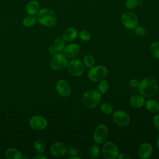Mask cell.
<instances>
[{"mask_svg":"<svg viewBox=\"0 0 159 159\" xmlns=\"http://www.w3.org/2000/svg\"><path fill=\"white\" fill-rule=\"evenodd\" d=\"M138 90L140 94L145 98H152L158 92V84L157 80L152 77L142 79L139 84Z\"/></svg>","mask_w":159,"mask_h":159,"instance_id":"1","label":"cell"},{"mask_svg":"<svg viewBox=\"0 0 159 159\" xmlns=\"http://www.w3.org/2000/svg\"><path fill=\"white\" fill-rule=\"evenodd\" d=\"M36 17L40 24L46 27H53L57 21L55 12L50 8H43L39 10Z\"/></svg>","mask_w":159,"mask_h":159,"instance_id":"2","label":"cell"},{"mask_svg":"<svg viewBox=\"0 0 159 159\" xmlns=\"http://www.w3.org/2000/svg\"><path fill=\"white\" fill-rule=\"evenodd\" d=\"M102 94L94 89L87 90L84 93L82 96V102L83 104L88 108H94L101 102Z\"/></svg>","mask_w":159,"mask_h":159,"instance_id":"3","label":"cell"},{"mask_svg":"<svg viewBox=\"0 0 159 159\" xmlns=\"http://www.w3.org/2000/svg\"><path fill=\"white\" fill-rule=\"evenodd\" d=\"M108 73V70L104 65L94 66L89 68L88 72V78L93 82L96 83L105 79Z\"/></svg>","mask_w":159,"mask_h":159,"instance_id":"4","label":"cell"},{"mask_svg":"<svg viewBox=\"0 0 159 159\" xmlns=\"http://www.w3.org/2000/svg\"><path fill=\"white\" fill-rule=\"evenodd\" d=\"M108 136L109 130L107 125L104 124H101L96 128L93 134V139L96 143L103 144L107 141Z\"/></svg>","mask_w":159,"mask_h":159,"instance_id":"5","label":"cell"},{"mask_svg":"<svg viewBox=\"0 0 159 159\" xmlns=\"http://www.w3.org/2000/svg\"><path fill=\"white\" fill-rule=\"evenodd\" d=\"M102 153L103 157L106 159H115L119 153L118 147L111 141H106L103 143Z\"/></svg>","mask_w":159,"mask_h":159,"instance_id":"6","label":"cell"},{"mask_svg":"<svg viewBox=\"0 0 159 159\" xmlns=\"http://www.w3.org/2000/svg\"><path fill=\"white\" fill-rule=\"evenodd\" d=\"M67 69L69 73L76 77L81 76L84 71L83 61L77 58H73L68 63Z\"/></svg>","mask_w":159,"mask_h":159,"instance_id":"7","label":"cell"},{"mask_svg":"<svg viewBox=\"0 0 159 159\" xmlns=\"http://www.w3.org/2000/svg\"><path fill=\"white\" fill-rule=\"evenodd\" d=\"M123 25L129 29H134L138 25V17L135 14L130 11L124 12L120 17Z\"/></svg>","mask_w":159,"mask_h":159,"instance_id":"8","label":"cell"},{"mask_svg":"<svg viewBox=\"0 0 159 159\" xmlns=\"http://www.w3.org/2000/svg\"><path fill=\"white\" fill-rule=\"evenodd\" d=\"M68 63L67 58L64 54L57 53V54L53 55L50 65L53 70L56 71H61L67 67Z\"/></svg>","mask_w":159,"mask_h":159,"instance_id":"9","label":"cell"},{"mask_svg":"<svg viewBox=\"0 0 159 159\" xmlns=\"http://www.w3.org/2000/svg\"><path fill=\"white\" fill-rule=\"evenodd\" d=\"M114 122L119 126L125 127L130 123V117L128 114L122 110H117L113 112Z\"/></svg>","mask_w":159,"mask_h":159,"instance_id":"10","label":"cell"},{"mask_svg":"<svg viewBox=\"0 0 159 159\" xmlns=\"http://www.w3.org/2000/svg\"><path fill=\"white\" fill-rule=\"evenodd\" d=\"M30 126L34 130H42L46 129L48 125L47 119L41 116L36 115L32 116L29 120Z\"/></svg>","mask_w":159,"mask_h":159,"instance_id":"11","label":"cell"},{"mask_svg":"<svg viewBox=\"0 0 159 159\" xmlns=\"http://www.w3.org/2000/svg\"><path fill=\"white\" fill-rule=\"evenodd\" d=\"M56 90L60 96L68 97L71 94V88L66 80H59L56 83Z\"/></svg>","mask_w":159,"mask_h":159,"instance_id":"12","label":"cell"},{"mask_svg":"<svg viewBox=\"0 0 159 159\" xmlns=\"http://www.w3.org/2000/svg\"><path fill=\"white\" fill-rule=\"evenodd\" d=\"M153 150L152 144L148 142H143L139 146L137 155L142 159H147L151 157Z\"/></svg>","mask_w":159,"mask_h":159,"instance_id":"13","label":"cell"},{"mask_svg":"<svg viewBox=\"0 0 159 159\" xmlns=\"http://www.w3.org/2000/svg\"><path fill=\"white\" fill-rule=\"evenodd\" d=\"M51 154L55 157H61L67 152V147L66 145L61 142H57L53 143L50 147Z\"/></svg>","mask_w":159,"mask_h":159,"instance_id":"14","label":"cell"},{"mask_svg":"<svg viewBox=\"0 0 159 159\" xmlns=\"http://www.w3.org/2000/svg\"><path fill=\"white\" fill-rule=\"evenodd\" d=\"M63 54L68 58H74L80 52V47L78 44L72 43L65 46L63 50Z\"/></svg>","mask_w":159,"mask_h":159,"instance_id":"15","label":"cell"},{"mask_svg":"<svg viewBox=\"0 0 159 159\" xmlns=\"http://www.w3.org/2000/svg\"><path fill=\"white\" fill-rule=\"evenodd\" d=\"M145 102V97L140 94H135L129 99V104L134 108H140L144 106Z\"/></svg>","mask_w":159,"mask_h":159,"instance_id":"16","label":"cell"},{"mask_svg":"<svg viewBox=\"0 0 159 159\" xmlns=\"http://www.w3.org/2000/svg\"><path fill=\"white\" fill-rule=\"evenodd\" d=\"M78 35V30L74 27H69L66 29L63 33L62 38L66 42H71L75 40Z\"/></svg>","mask_w":159,"mask_h":159,"instance_id":"17","label":"cell"},{"mask_svg":"<svg viewBox=\"0 0 159 159\" xmlns=\"http://www.w3.org/2000/svg\"><path fill=\"white\" fill-rule=\"evenodd\" d=\"M146 109L152 113H157L159 112V102L154 99L149 98L144 104Z\"/></svg>","mask_w":159,"mask_h":159,"instance_id":"18","label":"cell"},{"mask_svg":"<svg viewBox=\"0 0 159 159\" xmlns=\"http://www.w3.org/2000/svg\"><path fill=\"white\" fill-rule=\"evenodd\" d=\"M40 10V4L36 0H32L28 2L26 6V11L30 16H34L38 13Z\"/></svg>","mask_w":159,"mask_h":159,"instance_id":"19","label":"cell"},{"mask_svg":"<svg viewBox=\"0 0 159 159\" xmlns=\"http://www.w3.org/2000/svg\"><path fill=\"white\" fill-rule=\"evenodd\" d=\"M5 156L7 159H22V153L16 148L9 147L5 151Z\"/></svg>","mask_w":159,"mask_h":159,"instance_id":"20","label":"cell"},{"mask_svg":"<svg viewBox=\"0 0 159 159\" xmlns=\"http://www.w3.org/2000/svg\"><path fill=\"white\" fill-rule=\"evenodd\" d=\"M109 88V83L105 79H103L98 82V91L101 93V94L102 95L106 93Z\"/></svg>","mask_w":159,"mask_h":159,"instance_id":"21","label":"cell"},{"mask_svg":"<svg viewBox=\"0 0 159 159\" xmlns=\"http://www.w3.org/2000/svg\"><path fill=\"white\" fill-rule=\"evenodd\" d=\"M150 54L155 58L159 59V42H153L149 46Z\"/></svg>","mask_w":159,"mask_h":159,"instance_id":"22","label":"cell"},{"mask_svg":"<svg viewBox=\"0 0 159 159\" xmlns=\"http://www.w3.org/2000/svg\"><path fill=\"white\" fill-rule=\"evenodd\" d=\"M65 40L63 39L62 37H58L55 39L53 41V46L57 49L58 52H62L63 51L65 47Z\"/></svg>","mask_w":159,"mask_h":159,"instance_id":"23","label":"cell"},{"mask_svg":"<svg viewBox=\"0 0 159 159\" xmlns=\"http://www.w3.org/2000/svg\"><path fill=\"white\" fill-rule=\"evenodd\" d=\"M83 63L84 66L90 68L95 65V58L91 55H86L83 59Z\"/></svg>","mask_w":159,"mask_h":159,"instance_id":"24","label":"cell"},{"mask_svg":"<svg viewBox=\"0 0 159 159\" xmlns=\"http://www.w3.org/2000/svg\"><path fill=\"white\" fill-rule=\"evenodd\" d=\"M100 153L99 147L96 144H93L91 146L89 150V156L92 159H96L98 157Z\"/></svg>","mask_w":159,"mask_h":159,"instance_id":"25","label":"cell"},{"mask_svg":"<svg viewBox=\"0 0 159 159\" xmlns=\"http://www.w3.org/2000/svg\"><path fill=\"white\" fill-rule=\"evenodd\" d=\"M100 111L104 114L109 115L111 114L114 112L113 107L107 102H102L100 105Z\"/></svg>","mask_w":159,"mask_h":159,"instance_id":"26","label":"cell"},{"mask_svg":"<svg viewBox=\"0 0 159 159\" xmlns=\"http://www.w3.org/2000/svg\"><path fill=\"white\" fill-rule=\"evenodd\" d=\"M34 147L37 153H43L45 150V144L43 140L38 139L34 142Z\"/></svg>","mask_w":159,"mask_h":159,"instance_id":"27","label":"cell"},{"mask_svg":"<svg viewBox=\"0 0 159 159\" xmlns=\"http://www.w3.org/2000/svg\"><path fill=\"white\" fill-rule=\"evenodd\" d=\"M37 21V17L34 16H29L25 17L22 20V24L25 27H32L35 25Z\"/></svg>","mask_w":159,"mask_h":159,"instance_id":"28","label":"cell"},{"mask_svg":"<svg viewBox=\"0 0 159 159\" xmlns=\"http://www.w3.org/2000/svg\"><path fill=\"white\" fill-rule=\"evenodd\" d=\"M78 36H79L80 39L82 41H84V42H88L91 38V35L90 32L87 30H85L80 31L78 33Z\"/></svg>","mask_w":159,"mask_h":159,"instance_id":"29","label":"cell"},{"mask_svg":"<svg viewBox=\"0 0 159 159\" xmlns=\"http://www.w3.org/2000/svg\"><path fill=\"white\" fill-rule=\"evenodd\" d=\"M139 4V0H126L125 6L127 9L132 10L134 9Z\"/></svg>","mask_w":159,"mask_h":159,"instance_id":"30","label":"cell"},{"mask_svg":"<svg viewBox=\"0 0 159 159\" xmlns=\"http://www.w3.org/2000/svg\"><path fill=\"white\" fill-rule=\"evenodd\" d=\"M134 32L136 35L140 37H143L146 34V29L143 26H139L137 25L134 28Z\"/></svg>","mask_w":159,"mask_h":159,"instance_id":"31","label":"cell"},{"mask_svg":"<svg viewBox=\"0 0 159 159\" xmlns=\"http://www.w3.org/2000/svg\"><path fill=\"white\" fill-rule=\"evenodd\" d=\"M67 152L71 156H73V155H77L79 153V151L77 148L75 147H71L67 148Z\"/></svg>","mask_w":159,"mask_h":159,"instance_id":"32","label":"cell"},{"mask_svg":"<svg viewBox=\"0 0 159 159\" xmlns=\"http://www.w3.org/2000/svg\"><path fill=\"white\" fill-rule=\"evenodd\" d=\"M152 122L155 129L159 131V114H156L153 116Z\"/></svg>","mask_w":159,"mask_h":159,"instance_id":"33","label":"cell"},{"mask_svg":"<svg viewBox=\"0 0 159 159\" xmlns=\"http://www.w3.org/2000/svg\"><path fill=\"white\" fill-rule=\"evenodd\" d=\"M139 82L140 81L136 79H132L129 81V84L130 86L133 88H136V87H138Z\"/></svg>","mask_w":159,"mask_h":159,"instance_id":"34","label":"cell"},{"mask_svg":"<svg viewBox=\"0 0 159 159\" xmlns=\"http://www.w3.org/2000/svg\"><path fill=\"white\" fill-rule=\"evenodd\" d=\"M117 158L118 159H129L130 157L125 153H120L118 154Z\"/></svg>","mask_w":159,"mask_h":159,"instance_id":"35","label":"cell"},{"mask_svg":"<svg viewBox=\"0 0 159 159\" xmlns=\"http://www.w3.org/2000/svg\"><path fill=\"white\" fill-rule=\"evenodd\" d=\"M48 52L49 53L52 55H54L55 54H57L58 52L57 50V49L55 48V47L53 46H50L48 47Z\"/></svg>","mask_w":159,"mask_h":159,"instance_id":"36","label":"cell"},{"mask_svg":"<svg viewBox=\"0 0 159 159\" xmlns=\"http://www.w3.org/2000/svg\"><path fill=\"white\" fill-rule=\"evenodd\" d=\"M33 158H38V159H47V157H46V156H45L43 154H42V153H40V154H39V155H36V156H35Z\"/></svg>","mask_w":159,"mask_h":159,"instance_id":"37","label":"cell"},{"mask_svg":"<svg viewBox=\"0 0 159 159\" xmlns=\"http://www.w3.org/2000/svg\"><path fill=\"white\" fill-rule=\"evenodd\" d=\"M69 158H70V159H81V157H79V156H78V155H77L71 156Z\"/></svg>","mask_w":159,"mask_h":159,"instance_id":"38","label":"cell"},{"mask_svg":"<svg viewBox=\"0 0 159 159\" xmlns=\"http://www.w3.org/2000/svg\"><path fill=\"white\" fill-rule=\"evenodd\" d=\"M156 144H157V148L159 149V135L157 137V140H156Z\"/></svg>","mask_w":159,"mask_h":159,"instance_id":"39","label":"cell"},{"mask_svg":"<svg viewBox=\"0 0 159 159\" xmlns=\"http://www.w3.org/2000/svg\"><path fill=\"white\" fill-rule=\"evenodd\" d=\"M142 1H147V0H142Z\"/></svg>","mask_w":159,"mask_h":159,"instance_id":"40","label":"cell"}]
</instances>
